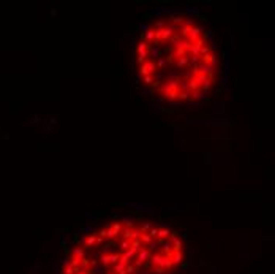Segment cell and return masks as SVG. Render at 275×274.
Instances as JSON below:
<instances>
[{
  "label": "cell",
  "mask_w": 275,
  "mask_h": 274,
  "mask_svg": "<svg viewBox=\"0 0 275 274\" xmlns=\"http://www.w3.org/2000/svg\"><path fill=\"white\" fill-rule=\"evenodd\" d=\"M155 70H157V67H155V60H153V59H147L144 64L139 65V73H141L142 76H149V75H153V73H155Z\"/></svg>",
  "instance_id": "cell-1"
},
{
  "label": "cell",
  "mask_w": 275,
  "mask_h": 274,
  "mask_svg": "<svg viewBox=\"0 0 275 274\" xmlns=\"http://www.w3.org/2000/svg\"><path fill=\"white\" fill-rule=\"evenodd\" d=\"M183 258H185V255H183V250H172V252H171V260H172L174 266H177V265L182 263Z\"/></svg>",
  "instance_id": "cell-2"
},
{
  "label": "cell",
  "mask_w": 275,
  "mask_h": 274,
  "mask_svg": "<svg viewBox=\"0 0 275 274\" xmlns=\"http://www.w3.org/2000/svg\"><path fill=\"white\" fill-rule=\"evenodd\" d=\"M71 257H76V258H79V260H82V258L85 257V250L82 247H79V246H76V247L71 249Z\"/></svg>",
  "instance_id": "cell-3"
},
{
  "label": "cell",
  "mask_w": 275,
  "mask_h": 274,
  "mask_svg": "<svg viewBox=\"0 0 275 274\" xmlns=\"http://www.w3.org/2000/svg\"><path fill=\"white\" fill-rule=\"evenodd\" d=\"M172 250H183V242L180 241L179 238L172 242Z\"/></svg>",
  "instance_id": "cell-4"
},
{
  "label": "cell",
  "mask_w": 275,
  "mask_h": 274,
  "mask_svg": "<svg viewBox=\"0 0 275 274\" xmlns=\"http://www.w3.org/2000/svg\"><path fill=\"white\" fill-rule=\"evenodd\" d=\"M144 84H145V86H150V84H153V75L144 76Z\"/></svg>",
  "instance_id": "cell-5"
}]
</instances>
